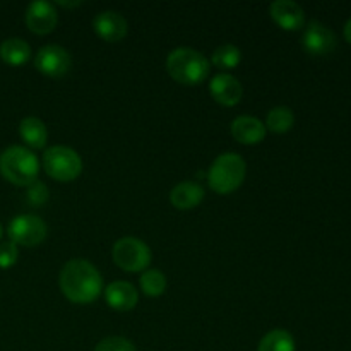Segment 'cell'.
Wrapping results in <instances>:
<instances>
[{
    "label": "cell",
    "instance_id": "6da1fadb",
    "mask_svg": "<svg viewBox=\"0 0 351 351\" xmlns=\"http://www.w3.org/2000/svg\"><path fill=\"white\" fill-rule=\"evenodd\" d=\"M60 290L72 304H91L103 290L99 271L86 259H72L60 271Z\"/></svg>",
    "mask_w": 351,
    "mask_h": 351
},
{
    "label": "cell",
    "instance_id": "7a4b0ae2",
    "mask_svg": "<svg viewBox=\"0 0 351 351\" xmlns=\"http://www.w3.org/2000/svg\"><path fill=\"white\" fill-rule=\"evenodd\" d=\"M167 69L171 77L185 86L201 84L209 74V60L194 48L180 47L168 53Z\"/></svg>",
    "mask_w": 351,
    "mask_h": 351
},
{
    "label": "cell",
    "instance_id": "3957f363",
    "mask_svg": "<svg viewBox=\"0 0 351 351\" xmlns=\"http://www.w3.org/2000/svg\"><path fill=\"white\" fill-rule=\"evenodd\" d=\"M40 163L33 151L23 146H10L0 154V173L7 182L27 187L36 182Z\"/></svg>",
    "mask_w": 351,
    "mask_h": 351
},
{
    "label": "cell",
    "instance_id": "277c9868",
    "mask_svg": "<svg viewBox=\"0 0 351 351\" xmlns=\"http://www.w3.org/2000/svg\"><path fill=\"white\" fill-rule=\"evenodd\" d=\"M245 173V160L240 154L225 153L216 158L209 168V187L218 194H232L243 184Z\"/></svg>",
    "mask_w": 351,
    "mask_h": 351
},
{
    "label": "cell",
    "instance_id": "5b68a950",
    "mask_svg": "<svg viewBox=\"0 0 351 351\" xmlns=\"http://www.w3.org/2000/svg\"><path fill=\"white\" fill-rule=\"evenodd\" d=\"M45 171L58 182H71L82 171V160L72 147L53 146L43 153Z\"/></svg>",
    "mask_w": 351,
    "mask_h": 351
},
{
    "label": "cell",
    "instance_id": "8992f818",
    "mask_svg": "<svg viewBox=\"0 0 351 351\" xmlns=\"http://www.w3.org/2000/svg\"><path fill=\"white\" fill-rule=\"evenodd\" d=\"M113 261L119 267L129 273H139L146 271L151 263V250L143 240L134 237H123L117 240L112 250Z\"/></svg>",
    "mask_w": 351,
    "mask_h": 351
},
{
    "label": "cell",
    "instance_id": "52a82bcc",
    "mask_svg": "<svg viewBox=\"0 0 351 351\" xmlns=\"http://www.w3.org/2000/svg\"><path fill=\"white\" fill-rule=\"evenodd\" d=\"M10 242L23 247H34L47 237V225L41 218L33 215H19L7 226Z\"/></svg>",
    "mask_w": 351,
    "mask_h": 351
},
{
    "label": "cell",
    "instance_id": "ba28073f",
    "mask_svg": "<svg viewBox=\"0 0 351 351\" xmlns=\"http://www.w3.org/2000/svg\"><path fill=\"white\" fill-rule=\"evenodd\" d=\"M34 65L41 74L48 77H62L67 74L72 67V58L65 48L58 45H47L40 48L34 57Z\"/></svg>",
    "mask_w": 351,
    "mask_h": 351
},
{
    "label": "cell",
    "instance_id": "9c48e42d",
    "mask_svg": "<svg viewBox=\"0 0 351 351\" xmlns=\"http://www.w3.org/2000/svg\"><path fill=\"white\" fill-rule=\"evenodd\" d=\"M302 45H304L307 53L315 55V57H324V55H329L335 50L336 45H338V38H336L335 31L329 29L326 24L312 21L305 27Z\"/></svg>",
    "mask_w": 351,
    "mask_h": 351
},
{
    "label": "cell",
    "instance_id": "30bf717a",
    "mask_svg": "<svg viewBox=\"0 0 351 351\" xmlns=\"http://www.w3.org/2000/svg\"><path fill=\"white\" fill-rule=\"evenodd\" d=\"M27 27L36 34H47L55 29L58 19V12L53 3L45 0H34L27 5L24 14Z\"/></svg>",
    "mask_w": 351,
    "mask_h": 351
},
{
    "label": "cell",
    "instance_id": "8fae6325",
    "mask_svg": "<svg viewBox=\"0 0 351 351\" xmlns=\"http://www.w3.org/2000/svg\"><path fill=\"white\" fill-rule=\"evenodd\" d=\"M93 27L101 40L117 43L127 34V21L117 10H101L93 19Z\"/></svg>",
    "mask_w": 351,
    "mask_h": 351
},
{
    "label": "cell",
    "instance_id": "7c38bea8",
    "mask_svg": "<svg viewBox=\"0 0 351 351\" xmlns=\"http://www.w3.org/2000/svg\"><path fill=\"white\" fill-rule=\"evenodd\" d=\"M209 93L213 98L223 106H233L242 99L243 96V86L235 75L223 74L215 75L209 82Z\"/></svg>",
    "mask_w": 351,
    "mask_h": 351
},
{
    "label": "cell",
    "instance_id": "4fadbf2b",
    "mask_svg": "<svg viewBox=\"0 0 351 351\" xmlns=\"http://www.w3.org/2000/svg\"><path fill=\"white\" fill-rule=\"evenodd\" d=\"M269 14L278 26L287 31H297L304 26V9L293 0H276L269 5Z\"/></svg>",
    "mask_w": 351,
    "mask_h": 351
},
{
    "label": "cell",
    "instance_id": "5bb4252c",
    "mask_svg": "<svg viewBox=\"0 0 351 351\" xmlns=\"http://www.w3.org/2000/svg\"><path fill=\"white\" fill-rule=\"evenodd\" d=\"M105 300L112 308L119 312H129L137 305L139 295L129 281H113L106 287Z\"/></svg>",
    "mask_w": 351,
    "mask_h": 351
},
{
    "label": "cell",
    "instance_id": "9a60e30c",
    "mask_svg": "<svg viewBox=\"0 0 351 351\" xmlns=\"http://www.w3.org/2000/svg\"><path fill=\"white\" fill-rule=\"evenodd\" d=\"M232 136L242 144H257L266 137V125L259 119L250 115H240L232 122Z\"/></svg>",
    "mask_w": 351,
    "mask_h": 351
},
{
    "label": "cell",
    "instance_id": "2e32d148",
    "mask_svg": "<svg viewBox=\"0 0 351 351\" xmlns=\"http://www.w3.org/2000/svg\"><path fill=\"white\" fill-rule=\"evenodd\" d=\"M204 199V189L195 182H182L170 192V202L177 209H192Z\"/></svg>",
    "mask_w": 351,
    "mask_h": 351
},
{
    "label": "cell",
    "instance_id": "e0dca14e",
    "mask_svg": "<svg viewBox=\"0 0 351 351\" xmlns=\"http://www.w3.org/2000/svg\"><path fill=\"white\" fill-rule=\"evenodd\" d=\"M19 136L33 149H43L48 141V130L36 117H26L19 123Z\"/></svg>",
    "mask_w": 351,
    "mask_h": 351
},
{
    "label": "cell",
    "instance_id": "ac0fdd59",
    "mask_svg": "<svg viewBox=\"0 0 351 351\" xmlns=\"http://www.w3.org/2000/svg\"><path fill=\"white\" fill-rule=\"evenodd\" d=\"M31 57V48L21 38H7L0 45V58L12 67L26 64Z\"/></svg>",
    "mask_w": 351,
    "mask_h": 351
},
{
    "label": "cell",
    "instance_id": "d6986e66",
    "mask_svg": "<svg viewBox=\"0 0 351 351\" xmlns=\"http://www.w3.org/2000/svg\"><path fill=\"white\" fill-rule=\"evenodd\" d=\"M295 339L285 329H273L261 339L257 351H295Z\"/></svg>",
    "mask_w": 351,
    "mask_h": 351
},
{
    "label": "cell",
    "instance_id": "ffe728a7",
    "mask_svg": "<svg viewBox=\"0 0 351 351\" xmlns=\"http://www.w3.org/2000/svg\"><path fill=\"white\" fill-rule=\"evenodd\" d=\"M295 115L288 106H276L271 110L266 117V129H269L274 134H285L293 127Z\"/></svg>",
    "mask_w": 351,
    "mask_h": 351
},
{
    "label": "cell",
    "instance_id": "44dd1931",
    "mask_svg": "<svg viewBox=\"0 0 351 351\" xmlns=\"http://www.w3.org/2000/svg\"><path fill=\"white\" fill-rule=\"evenodd\" d=\"M211 62L219 69H235L242 62V51L235 45L225 43L213 51Z\"/></svg>",
    "mask_w": 351,
    "mask_h": 351
},
{
    "label": "cell",
    "instance_id": "7402d4cb",
    "mask_svg": "<svg viewBox=\"0 0 351 351\" xmlns=\"http://www.w3.org/2000/svg\"><path fill=\"white\" fill-rule=\"evenodd\" d=\"M141 288L147 297H160L167 290V278L158 269H146L141 274Z\"/></svg>",
    "mask_w": 351,
    "mask_h": 351
},
{
    "label": "cell",
    "instance_id": "603a6c76",
    "mask_svg": "<svg viewBox=\"0 0 351 351\" xmlns=\"http://www.w3.org/2000/svg\"><path fill=\"white\" fill-rule=\"evenodd\" d=\"M95 351H137V350L129 339L120 338V336H110V338L101 339V341L96 345Z\"/></svg>",
    "mask_w": 351,
    "mask_h": 351
},
{
    "label": "cell",
    "instance_id": "cb8c5ba5",
    "mask_svg": "<svg viewBox=\"0 0 351 351\" xmlns=\"http://www.w3.org/2000/svg\"><path fill=\"white\" fill-rule=\"evenodd\" d=\"M27 201H29L31 206H43L45 202L48 201V197H50V194H48V189L47 185L43 184V182L36 180L33 182L31 185H27Z\"/></svg>",
    "mask_w": 351,
    "mask_h": 351
},
{
    "label": "cell",
    "instance_id": "d4e9b609",
    "mask_svg": "<svg viewBox=\"0 0 351 351\" xmlns=\"http://www.w3.org/2000/svg\"><path fill=\"white\" fill-rule=\"evenodd\" d=\"M17 257H19V250L14 242H2L0 243V267L2 269H9L16 264Z\"/></svg>",
    "mask_w": 351,
    "mask_h": 351
},
{
    "label": "cell",
    "instance_id": "484cf974",
    "mask_svg": "<svg viewBox=\"0 0 351 351\" xmlns=\"http://www.w3.org/2000/svg\"><path fill=\"white\" fill-rule=\"evenodd\" d=\"M345 38L348 43H351V17L348 19V23L345 24Z\"/></svg>",
    "mask_w": 351,
    "mask_h": 351
},
{
    "label": "cell",
    "instance_id": "4316f807",
    "mask_svg": "<svg viewBox=\"0 0 351 351\" xmlns=\"http://www.w3.org/2000/svg\"><path fill=\"white\" fill-rule=\"evenodd\" d=\"M58 5H64V7H75V5H81V2H64V0H58Z\"/></svg>",
    "mask_w": 351,
    "mask_h": 351
},
{
    "label": "cell",
    "instance_id": "83f0119b",
    "mask_svg": "<svg viewBox=\"0 0 351 351\" xmlns=\"http://www.w3.org/2000/svg\"><path fill=\"white\" fill-rule=\"evenodd\" d=\"M2 233H3V230H2V225H0V239H2Z\"/></svg>",
    "mask_w": 351,
    "mask_h": 351
}]
</instances>
